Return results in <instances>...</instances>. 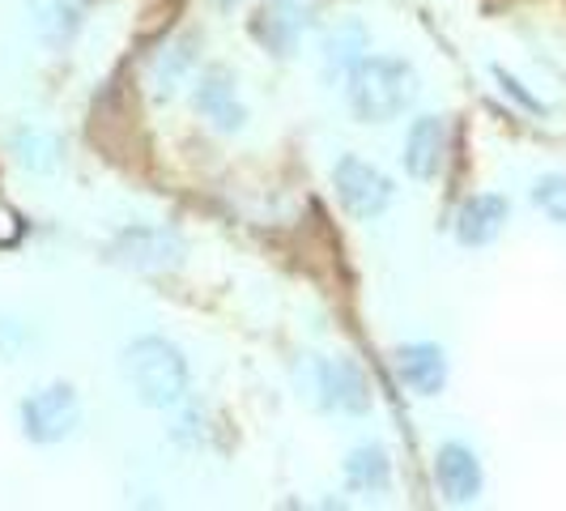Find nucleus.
<instances>
[{
	"label": "nucleus",
	"mask_w": 566,
	"mask_h": 511,
	"mask_svg": "<svg viewBox=\"0 0 566 511\" xmlns=\"http://www.w3.org/2000/svg\"><path fill=\"white\" fill-rule=\"evenodd\" d=\"M418 98L413 64L392 56H367L349 73V107L363 124H388Z\"/></svg>",
	"instance_id": "1"
},
{
	"label": "nucleus",
	"mask_w": 566,
	"mask_h": 511,
	"mask_svg": "<svg viewBox=\"0 0 566 511\" xmlns=\"http://www.w3.org/2000/svg\"><path fill=\"white\" fill-rule=\"evenodd\" d=\"M124 379L149 409H175L188 397V363L163 337H142L124 350Z\"/></svg>",
	"instance_id": "2"
},
{
	"label": "nucleus",
	"mask_w": 566,
	"mask_h": 511,
	"mask_svg": "<svg viewBox=\"0 0 566 511\" xmlns=\"http://www.w3.org/2000/svg\"><path fill=\"white\" fill-rule=\"evenodd\" d=\"M82 423V400L69 384H48L22 400V435L30 444H60Z\"/></svg>",
	"instance_id": "3"
},
{
	"label": "nucleus",
	"mask_w": 566,
	"mask_h": 511,
	"mask_svg": "<svg viewBox=\"0 0 566 511\" xmlns=\"http://www.w3.org/2000/svg\"><path fill=\"white\" fill-rule=\"evenodd\" d=\"M333 184H337L340 205L354 213V218H379L388 205H392V179L379 167H370L363 158H340L333 170Z\"/></svg>",
	"instance_id": "4"
},
{
	"label": "nucleus",
	"mask_w": 566,
	"mask_h": 511,
	"mask_svg": "<svg viewBox=\"0 0 566 511\" xmlns=\"http://www.w3.org/2000/svg\"><path fill=\"white\" fill-rule=\"evenodd\" d=\"M112 255L128 269L163 273V269H175L184 260V239L167 227H133L115 239Z\"/></svg>",
	"instance_id": "5"
},
{
	"label": "nucleus",
	"mask_w": 566,
	"mask_h": 511,
	"mask_svg": "<svg viewBox=\"0 0 566 511\" xmlns=\"http://www.w3.org/2000/svg\"><path fill=\"white\" fill-rule=\"evenodd\" d=\"M434 482L448 503H473L482 494V465L464 444H443L434 456Z\"/></svg>",
	"instance_id": "6"
},
{
	"label": "nucleus",
	"mask_w": 566,
	"mask_h": 511,
	"mask_svg": "<svg viewBox=\"0 0 566 511\" xmlns=\"http://www.w3.org/2000/svg\"><path fill=\"white\" fill-rule=\"evenodd\" d=\"M443 154H448V124L439 115L413 119V128L405 137V170L413 179H434L443 167Z\"/></svg>",
	"instance_id": "7"
},
{
	"label": "nucleus",
	"mask_w": 566,
	"mask_h": 511,
	"mask_svg": "<svg viewBox=\"0 0 566 511\" xmlns=\"http://www.w3.org/2000/svg\"><path fill=\"white\" fill-rule=\"evenodd\" d=\"M507 227V200L503 197H473L460 205V213H455V239L464 243V248H485V243H494L499 234Z\"/></svg>",
	"instance_id": "8"
},
{
	"label": "nucleus",
	"mask_w": 566,
	"mask_h": 511,
	"mask_svg": "<svg viewBox=\"0 0 566 511\" xmlns=\"http://www.w3.org/2000/svg\"><path fill=\"white\" fill-rule=\"evenodd\" d=\"M397 375L405 379V388H413L418 397H434L448 384V358H443L439 345L418 341V345L397 350Z\"/></svg>",
	"instance_id": "9"
},
{
	"label": "nucleus",
	"mask_w": 566,
	"mask_h": 511,
	"mask_svg": "<svg viewBox=\"0 0 566 511\" xmlns=\"http://www.w3.org/2000/svg\"><path fill=\"white\" fill-rule=\"evenodd\" d=\"M197 107H200V115H205L213 128H222V133L243 128V119H248L239 94H234V82H230L222 69H209L197 82Z\"/></svg>",
	"instance_id": "10"
},
{
	"label": "nucleus",
	"mask_w": 566,
	"mask_h": 511,
	"mask_svg": "<svg viewBox=\"0 0 566 511\" xmlns=\"http://www.w3.org/2000/svg\"><path fill=\"white\" fill-rule=\"evenodd\" d=\"M319 393H324V405L337 414H367L370 409V388L363 371L354 363H340V358L319 367Z\"/></svg>",
	"instance_id": "11"
},
{
	"label": "nucleus",
	"mask_w": 566,
	"mask_h": 511,
	"mask_svg": "<svg viewBox=\"0 0 566 511\" xmlns=\"http://www.w3.org/2000/svg\"><path fill=\"white\" fill-rule=\"evenodd\" d=\"M303 27H307V9H303V0H269V4L260 9V18L252 22L255 39H260L264 48L282 52V56L298 43Z\"/></svg>",
	"instance_id": "12"
},
{
	"label": "nucleus",
	"mask_w": 566,
	"mask_h": 511,
	"mask_svg": "<svg viewBox=\"0 0 566 511\" xmlns=\"http://www.w3.org/2000/svg\"><path fill=\"white\" fill-rule=\"evenodd\" d=\"M345 482L354 486V490H363V494L388 490V452L379 444L358 448V452L345 460Z\"/></svg>",
	"instance_id": "13"
},
{
	"label": "nucleus",
	"mask_w": 566,
	"mask_h": 511,
	"mask_svg": "<svg viewBox=\"0 0 566 511\" xmlns=\"http://www.w3.org/2000/svg\"><path fill=\"white\" fill-rule=\"evenodd\" d=\"M34 27L39 34L48 39V43H64V39H73V30L82 22V9L73 4V0H39L34 4Z\"/></svg>",
	"instance_id": "14"
},
{
	"label": "nucleus",
	"mask_w": 566,
	"mask_h": 511,
	"mask_svg": "<svg viewBox=\"0 0 566 511\" xmlns=\"http://www.w3.org/2000/svg\"><path fill=\"white\" fill-rule=\"evenodd\" d=\"M363 52H367V34L358 27L333 34V39H328V73H354L358 60H367Z\"/></svg>",
	"instance_id": "15"
},
{
	"label": "nucleus",
	"mask_w": 566,
	"mask_h": 511,
	"mask_svg": "<svg viewBox=\"0 0 566 511\" xmlns=\"http://www.w3.org/2000/svg\"><path fill=\"white\" fill-rule=\"evenodd\" d=\"M13 149L22 154V163H27V167L56 170L60 145H56V137H48V133H39V128H22V133L13 137Z\"/></svg>",
	"instance_id": "16"
},
{
	"label": "nucleus",
	"mask_w": 566,
	"mask_h": 511,
	"mask_svg": "<svg viewBox=\"0 0 566 511\" xmlns=\"http://www.w3.org/2000/svg\"><path fill=\"white\" fill-rule=\"evenodd\" d=\"M533 200L541 205L545 218H554L558 227H566V175H541Z\"/></svg>",
	"instance_id": "17"
},
{
	"label": "nucleus",
	"mask_w": 566,
	"mask_h": 511,
	"mask_svg": "<svg viewBox=\"0 0 566 511\" xmlns=\"http://www.w3.org/2000/svg\"><path fill=\"white\" fill-rule=\"evenodd\" d=\"M494 77H499V82H503V90H507L511 98H520V103H524V107H528V112H541V103H537V98H533V94H528V90H524V85L515 82V77H511L507 69H494Z\"/></svg>",
	"instance_id": "18"
},
{
	"label": "nucleus",
	"mask_w": 566,
	"mask_h": 511,
	"mask_svg": "<svg viewBox=\"0 0 566 511\" xmlns=\"http://www.w3.org/2000/svg\"><path fill=\"white\" fill-rule=\"evenodd\" d=\"M22 337H27V333H22L13 320H0V354H4V358H13V354H18Z\"/></svg>",
	"instance_id": "19"
},
{
	"label": "nucleus",
	"mask_w": 566,
	"mask_h": 511,
	"mask_svg": "<svg viewBox=\"0 0 566 511\" xmlns=\"http://www.w3.org/2000/svg\"><path fill=\"white\" fill-rule=\"evenodd\" d=\"M227 4H230V0H227Z\"/></svg>",
	"instance_id": "20"
}]
</instances>
